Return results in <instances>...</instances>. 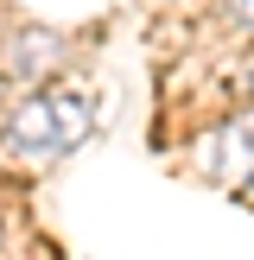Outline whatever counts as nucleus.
<instances>
[{"mask_svg": "<svg viewBox=\"0 0 254 260\" xmlns=\"http://www.w3.org/2000/svg\"><path fill=\"white\" fill-rule=\"evenodd\" d=\"M229 19H235L241 32H254V0H229Z\"/></svg>", "mask_w": 254, "mask_h": 260, "instance_id": "2", "label": "nucleus"}, {"mask_svg": "<svg viewBox=\"0 0 254 260\" xmlns=\"http://www.w3.org/2000/svg\"><path fill=\"white\" fill-rule=\"evenodd\" d=\"M89 121H96V95L89 89H45V95H32L19 114L7 121V140L25 152V159H51V152H70L76 140L89 134Z\"/></svg>", "mask_w": 254, "mask_h": 260, "instance_id": "1", "label": "nucleus"}]
</instances>
